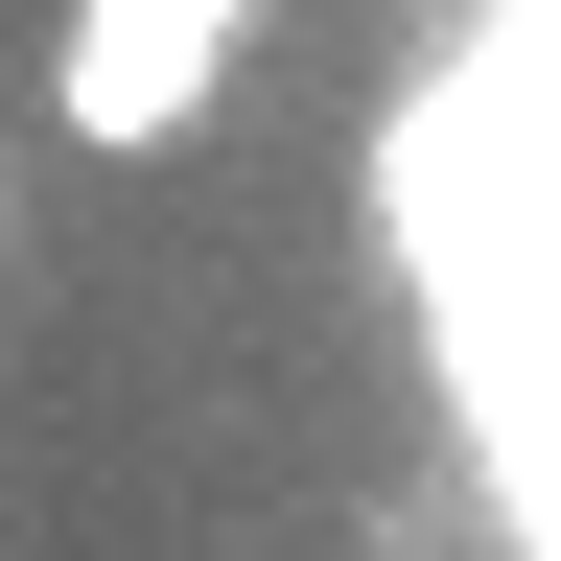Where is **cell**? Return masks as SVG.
<instances>
[{
  "label": "cell",
  "instance_id": "obj_1",
  "mask_svg": "<svg viewBox=\"0 0 561 561\" xmlns=\"http://www.w3.org/2000/svg\"><path fill=\"white\" fill-rule=\"evenodd\" d=\"M398 280H421V375H445L491 515L538 538V0H491V47H445L375 140Z\"/></svg>",
  "mask_w": 561,
  "mask_h": 561
},
{
  "label": "cell",
  "instance_id": "obj_2",
  "mask_svg": "<svg viewBox=\"0 0 561 561\" xmlns=\"http://www.w3.org/2000/svg\"><path fill=\"white\" fill-rule=\"evenodd\" d=\"M234 47H257V0H70V47H47V94H70V140H187L210 94H234Z\"/></svg>",
  "mask_w": 561,
  "mask_h": 561
}]
</instances>
